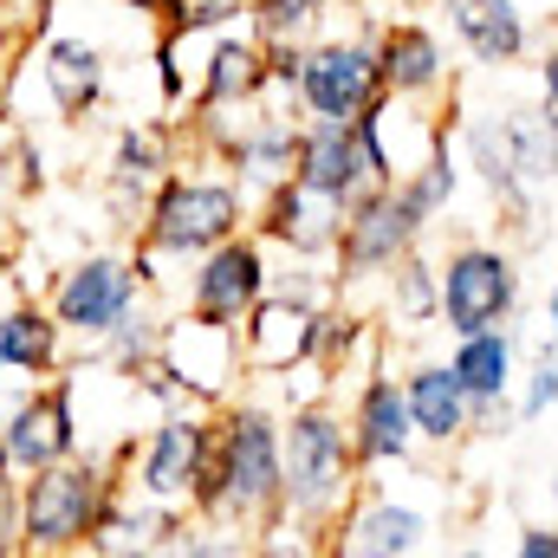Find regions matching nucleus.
I'll list each match as a JSON object with an SVG mask.
<instances>
[{
    "label": "nucleus",
    "mask_w": 558,
    "mask_h": 558,
    "mask_svg": "<svg viewBox=\"0 0 558 558\" xmlns=\"http://www.w3.org/2000/svg\"><path fill=\"white\" fill-rule=\"evenodd\" d=\"M208 448H215V410H162V422L143 441L137 435L118 441L111 468H118V481L131 494H143V500L189 507V487H195Z\"/></svg>",
    "instance_id": "nucleus-6"
},
{
    "label": "nucleus",
    "mask_w": 558,
    "mask_h": 558,
    "mask_svg": "<svg viewBox=\"0 0 558 558\" xmlns=\"http://www.w3.org/2000/svg\"><path fill=\"white\" fill-rule=\"evenodd\" d=\"M546 325H553V351H558V279H553V305H546Z\"/></svg>",
    "instance_id": "nucleus-36"
},
{
    "label": "nucleus",
    "mask_w": 558,
    "mask_h": 558,
    "mask_svg": "<svg viewBox=\"0 0 558 558\" xmlns=\"http://www.w3.org/2000/svg\"><path fill=\"white\" fill-rule=\"evenodd\" d=\"M513 553L520 558H558V526H520Z\"/></svg>",
    "instance_id": "nucleus-32"
},
{
    "label": "nucleus",
    "mask_w": 558,
    "mask_h": 558,
    "mask_svg": "<svg viewBox=\"0 0 558 558\" xmlns=\"http://www.w3.org/2000/svg\"><path fill=\"white\" fill-rule=\"evenodd\" d=\"M0 274H7V247H0Z\"/></svg>",
    "instance_id": "nucleus-39"
},
{
    "label": "nucleus",
    "mask_w": 558,
    "mask_h": 558,
    "mask_svg": "<svg viewBox=\"0 0 558 558\" xmlns=\"http://www.w3.org/2000/svg\"><path fill=\"white\" fill-rule=\"evenodd\" d=\"M292 175L305 189H318L325 202H338V208H351L364 189H384L377 169H371V156H364L357 118L351 124L344 118H305L299 124V143H292Z\"/></svg>",
    "instance_id": "nucleus-13"
},
{
    "label": "nucleus",
    "mask_w": 558,
    "mask_h": 558,
    "mask_svg": "<svg viewBox=\"0 0 558 558\" xmlns=\"http://www.w3.org/2000/svg\"><path fill=\"white\" fill-rule=\"evenodd\" d=\"M39 78H46V92H52L59 118H65V124H85V118H98V105H105L111 65H105V46H92V39H72V33H65V39H52V46H46Z\"/></svg>",
    "instance_id": "nucleus-22"
},
{
    "label": "nucleus",
    "mask_w": 558,
    "mask_h": 558,
    "mask_svg": "<svg viewBox=\"0 0 558 558\" xmlns=\"http://www.w3.org/2000/svg\"><path fill=\"white\" fill-rule=\"evenodd\" d=\"M553 403H558V357H553V344H546V357H539V371L526 377V390H520L513 416H520V422H539Z\"/></svg>",
    "instance_id": "nucleus-31"
},
{
    "label": "nucleus",
    "mask_w": 558,
    "mask_h": 558,
    "mask_svg": "<svg viewBox=\"0 0 558 558\" xmlns=\"http://www.w3.org/2000/svg\"><path fill=\"white\" fill-rule=\"evenodd\" d=\"M78 377H59L13 397L7 416H0V461L13 474H33V468H52L65 454H78Z\"/></svg>",
    "instance_id": "nucleus-11"
},
{
    "label": "nucleus",
    "mask_w": 558,
    "mask_h": 558,
    "mask_svg": "<svg viewBox=\"0 0 558 558\" xmlns=\"http://www.w3.org/2000/svg\"><path fill=\"white\" fill-rule=\"evenodd\" d=\"M448 371L468 390V435L494 428V422H513V331L507 325L461 331L454 351H448Z\"/></svg>",
    "instance_id": "nucleus-15"
},
{
    "label": "nucleus",
    "mask_w": 558,
    "mask_h": 558,
    "mask_svg": "<svg viewBox=\"0 0 558 558\" xmlns=\"http://www.w3.org/2000/svg\"><path fill=\"white\" fill-rule=\"evenodd\" d=\"M351 454L357 468H403L416 454V422H410V403H403V377L390 371H371L351 397Z\"/></svg>",
    "instance_id": "nucleus-16"
},
{
    "label": "nucleus",
    "mask_w": 558,
    "mask_h": 558,
    "mask_svg": "<svg viewBox=\"0 0 558 558\" xmlns=\"http://www.w3.org/2000/svg\"><path fill=\"white\" fill-rule=\"evenodd\" d=\"M118 7H131V13H137V20H156V13H162V7H169V0H118Z\"/></svg>",
    "instance_id": "nucleus-35"
},
{
    "label": "nucleus",
    "mask_w": 558,
    "mask_h": 558,
    "mask_svg": "<svg viewBox=\"0 0 558 558\" xmlns=\"http://www.w3.org/2000/svg\"><path fill=\"white\" fill-rule=\"evenodd\" d=\"M441 13H448L454 39L474 52V65L507 72V65H520L526 46H533V33H526V7H520V0H441Z\"/></svg>",
    "instance_id": "nucleus-21"
},
{
    "label": "nucleus",
    "mask_w": 558,
    "mask_h": 558,
    "mask_svg": "<svg viewBox=\"0 0 558 558\" xmlns=\"http://www.w3.org/2000/svg\"><path fill=\"white\" fill-rule=\"evenodd\" d=\"M312 312H318V305H299V299L260 292V305L234 325V338H241V364L260 371V377H286V371L312 364Z\"/></svg>",
    "instance_id": "nucleus-19"
},
{
    "label": "nucleus",
    "mask_w": 558,
    "mask_h": 558,
    "mask_svg": "<svg viewBox=\"0 0 558 558\" xmlns=\"http://www.w3.org/2000/svg\"><path fill=\"white\" fill-rule=\"evenodd\" d=\"M539 105L558 111V46H546V59H539Z\"/></svg>",
    "instance_id": "nucleus-33"
},
{
    "label": "nucleus",
    "mask_w": 558,
    "mask_h": 558,
    "mask_svg": "<svg viewBox=\"0 0 558 558\" xmlns=\"http://www.w3.org/2000/svg\"><path fill=\"white\" fill-rule=\"evenodd\" d=\"M175 169V124L149 118V124H124L111 137V162H105V208L124 234H137L143 208L156 195V182Z\"/></svg>",
    "instance_id": "nucleus-14"
},
{
    "label": "nucleus",
    "mask_w": 558,
    "mask_h": 558,
    "mask_svg": "<svg viewBox=\"0 0 558 558\" xmlns=\"http://www.w3.org/2000/svg\"><path fill=\"white\" fill-rule=\"evenodd\" d=\"M507 137H513V162H520V182L539 195L558 182V111L553 105H520L507 111Z\"/></svg>",
    "instance_id": "nucleus-26"
},
{
    "label": "nucleus",
    "mask_w": 558,
    "mask_h": 558,
    "mask_svg": "<svg viewBox=\"0 0 558 558\" xmlns=\"http://www.w3.org/2000/svg\"><path fill=\"white\" fill-rule=\"evenodd\" d=\"M325 13H331V0H247V33L260 46H274V39L312 46L325 33Z\"/></svg>",
    "instance_id": "nucleus-29"
},
{
    "label": "nucleus",
    "mask_w": 558,
    "mask_h": 558,
    "mask_svg": "<svg viewBox=\"0 0 558 558\" xmlns=\"http://www.w3.org/2000/svg\"><path fill=\"white\" fill-rule=\"evenodd\" d=\"M189 513L202 533H234L247 553L260 533H286V468H279V416L267 403H215V448L189 487Z\"/></svg>",
    "instance_id": "nucleus-1"
},
{
    "label": "nucleus",
    "mask_w": 558,
    "mask_h": 558,
    "mask_svg": "<svg viewBox=\"0 0 558 558\" xmlns=\"http://www.w3.org/2000/svg\"><path fill=\"white\" fill-rule=\"evenodd\" d=\"M189 267H195V274H189V318H195V325H221V331H234V325L260 305V292H267V279H274L267 241H260L254 228L228 234L221 247L195 254Z\"/></svg>",
    "instance_id": "nucleus-9"
},
{
    "label": "nucleus",
    "mask_w": 558,
    "mask_h": 558,
    "mask_svg": "<svg viewBox=\"0 0 558 558\" xmlns=\"http://www.w3.org/2000/svg\"><path fill=\"white\" fill-rule=\"evenodd\" d=\"M254 215L247 189L234 175H202V169H169L149 195L137 221V254L149 260H195L208 247H221L228 234H241Z\"/></svg>",
    "instance_id": "nucleus-4"
},
{
    "label": "nucleus",
    "mask_w": 558,
    "mask_h": 558,
    "mask_svg": "<svg viewBox=\"0 0 558 558\" xmlns=\"http://www.w3.org/2000/svg\"><path fill=\"white\" fill-rule=\"evenodd\" d=\"M454 131H461V149H468V169L481 175V189L507 208V215H533V189L520 182V162H513V137H507V118L500 111H481V118H454Z\"/></svg>",
    "instance_id": "nucleus-23"
},
{
    "label": "nucleus",
    "mask_w": 558,
    "mask_h": 558,
    "mask_svg": "<svg viewBox=\"0 0 558 558\" xmlns=\"http://www.w3.org/2000/svg\"><path fill=\"white\" fill-rule=\"evenodd\" d=\"M441 331L461 338V331H487V325H507L520 312V260L494 241H461L441 254Z\"/></svg>",
    "instance_id": "nucleus-7"
},
{
    "label": "nucleus",
    "mask_w": 558,
    "mask_h": 558,
    "mask_svg": "<svg viewBox=\"0 0 558 558\" xmlns=\"http://www.w3.org/2000/svg\"><path fill=\"white\" fill-rule=\"evenodd\" d=\"M553 507H558V474H553Z\"/></svg>",
    "instance_id": "nucleus-38"
},
{
    "label": "nucleus",
    "mask_w": 558,
    "mask_h": 558,
    "mask_svg": "<svg viewBox=\"0 0 558 558\" xmlns=\"http://www.w3.org/2000/svg\"><path fill=\"white\" fill-rule=\"evenodd\" d=\"M292 98H299L305 118H344V124L364 118L384 98V72H377L371 33H357V39H312Z\"/></svg>",
    "instance_id": "nucleus-10"
},
{
    "label": "nucleus",
    "mask_w": 558,
    "mask_h": 558,
    "mask_svg": "<svg viewBox=\"0 0 558 558\" xmlns=\"http://www.w3.org/2000/svg\"><path fill=\"white\" fill-rule=\"evenodd\" d=\"M118 487L124 481L111 454H65L52 468L20 474V507H13L20 553H92Z\"/></svg>",
    "instance_id": "nucleus-3"
},
{
    "label": "nucleus",
    "mask_w": 558,
    "mask_h": 558,
    "mask_svg": "<svg viewBox=\"0 0 558 558\" xmlns=\"http://www.w3.org/2000/svg\"><path fill=\"white\" fill-rule=\"evenodd\" d=\"M371 46H377V72H384V92L390 98L435 105L448 92V52H441V39L422 20H377L371 26Z\"/></svg>",
    "instance_id": "nucleus-17"
},
{
    "label": "nucleus",
    "mask_w": 558,
    "mask_h": 558,
    "mask_svg": "<svg viewBox=\"0 0 558 558\" xmlns=\"http://www.w3.org/2000/svg\"><path fill=\"white\" fill-rule=\"evenodd\" d=\"M234 20H247V0H169L162 13H156V33H169V39H202V33H221V26H234Z\"/></svg>",
    "instance_id": "nucleus-30"
},
{
    "label": "nucleus",
    "mask_w": 558,
    "mask_h": 558,
    "mask_svg": "<svg viewBox=\"0 0 558 558\" xmlns=\"http://www.w3.org/2000/svg\"><path fill=\"white\" fill-rule=\"evenodd\" d=\"M143 292V267L137 254H85V260H72L65 274L52 279V318L65 325V338H85V344H98L131 305H137Z\"/></svg>",
    "instance_id": "nucleus-8"
},
{
    "label": "nucleus",
    "mask_w": 558,
    "mask_h": 558,
    "mask_svg": "<svg viewBox=\"0 0 558 558\" xmlns=\"http://www.w3.org/2000/svg\"><path fill=\"white\" fill-rule=\"evenodd\" d=\"M422 234H428V215H422L397 182L364 189V195L344 208V221H338L331 286H338V292H351V286H364V279H384L403 254H410V247H422Z\"/></svg>",
    "instance_id": "nucleus-5"
},
{
    "label": "nucleus",
    "mask_w": 558,
    "mask_h": 558,
    "mask_svg": "<svg viewBox=\"0 0 558 558\" xmlns=\"http://www.w3.org/2000/svg\"><path fill=\"white\" fill-rule=\"evenodd\" d=\"M428 513L416 507H397L390 494H351L344 520L331 526V553H351V558H410V553H428Z\"/></svg>",
    "instance_id": "nucleus-18"
},
{
    "label": "nucleus",
    "mask_w": 558,
    "mask_h": 558,
    "mask_svg": "<svg viewBox=\"0 0 558 558\" xmlns=\"http://www.w3.org/2000/svg\"><path fill=\"white\" fill-rule=\"evenodd\" d=\"M7 377H13V371H7V357H0V390H7Z\"/></svg>",
    "instance_id": "nucleus-37"
},
{
    "label": "nucleus",
    "mask_w": 558,
    "mask_h": 558,
    "mask_svg": "<svg viewBox=\"0 0 558 558\" xmlns=\"http://www.w3.org/2000/svg\"><path fill=\"white\" fill-rule=\"evenodd\" d=\"M403 403H410V422H416V441L454 448L468 435V390L454 384L448 364H416L403 377Z\"/></svg>",
    "instance_id": "nucleus-25"
},
{
    "label": "nucleus",
    "mask_w": 558,
    "mask_h": 558,
    "mask_svg": "<svg viewBox=\"0 0 558 558\" xmlns=\"http://www.w3.org/2000/svg\"><path fill=\"white\" fill-rule=\"evenodd\" d=\"M0 357H7V371H20V377H52V371L65 364V325L52 318V305L13 299V305L0 312Z\"/></svg>",
    "instance_id": "nucleus-24"
},
{
    "label": "nucleus",
    "mask_w": 558,
    "mask_h": 558,
    "mask_svg": "<svg viewBox=\"0 0 558 558\" xmlns=\"http://www.w3.org/2000/svg\"><path fill=\"white\" fill-rule=\"evenodd\" d=\"M274 92V78H267V46L247 33H215V46H208V65H202V85H195V98H189V111L202 118V111H247V105H260Z\"/></svg>",
    "instance_id": "nucleus-20"
},
{
    "label": "nucleus",
    "mask_w": 558,
    "mask_h": 558,
    "mask_svg": "<svg viewBox=\"0 0 558 558\" xmlns=\"http://www.w3.org/2000/svg\"><path fill=\"white\" fill-rule=\"evenodd\" d=\"M338 221H344V208L325 202L318 189H305L299 175H279L274 189H260V195H254V215H247V228H254L267 247L292 254V260H331Z\"/></svg>",
    "instance_id": "nucleus-12"
},
{
    "label": "nucleus",
    "mask_w": 558,
    "mask_h": 558,
    "mask_svg": "<svg viewBox=\"0 0 558 558\" xmlns=\"http://www.w3.org/2000/svg\"><path fill=\"white\" fill-rule=\"evenodd\" d=\"M162 344H169V318L149 305V292H143L137 305H131V312L98 338L105 364H111V371H124V377H137L143 364H156V357H162Z\"/></svg>",
    "instance_id": "nucleus-27"
},
{
    "label": "nucleus",
    "mask_w": 558,
    "mask_h": 558,
    "mask_svg": "<svg viewBox=\"0 0 558 558\" xmlns=\"http://www.w3.org/2000/svg\"><path fill=\"white\" fill-rule=\"evenodd\" d=\"M279 468H286V526L299 520L305 533H331L351 494L364 487L351 428L325 397L292 403V416H279Z\"/></svg>",
    "instance_id": "nucleus-2"
},
{
    "label": "nucleus",
    "mask_w": 558,
    "mask_h": 558,
    "mask_svg": "<svg viewBox=\"0 0 558 558\" xmlns=\"http://www.w3.org/2000/svg\"><path fill=\"white\" fill-rule=\"evenodd\" d=\"M390 318L397 325H435L441 318V274H435V260L422 247H410L390 267Z\"/></svg>",
    "instance_id": "nucleus-28"
},
{
    "label": "nucleus",
    "mask_w": 558,
    "mask_h": 558,
    "mask_svg": "<svg viewBox=\"0 0 558 558\" xmlns=\"http://www.w3.org/2000/svg\"><path fill=\"white\" fill-rule=\"evenodd\" d=\"M13 507H20V474L0 461V526H13Z\"/></svg>",
    "instance_id": "nucleus-34"
}]
</instances>
